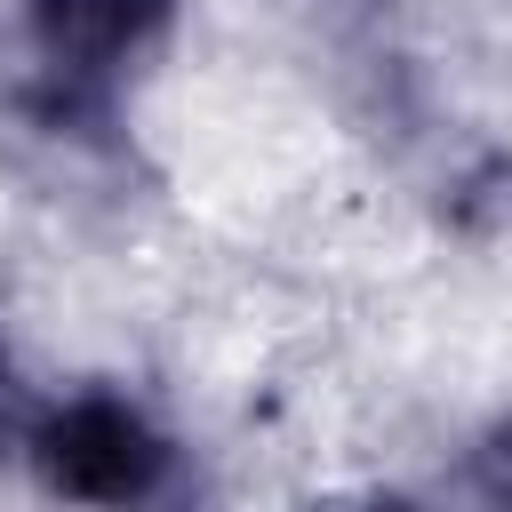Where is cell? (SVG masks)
Returning a JSON list of instances; mask_svg holds the SVG:
<instances>
[{
  "label": "cell",
  "instance_id": "2",
  "mask_svg": "<svg viewBox=\"0 0 512 512\" xmlns=\"http://www.w3.org/2000/svg\"><path fill=\"white\" fill-rule=\"evenodd\" d=\"M0 408H8V368H0Z\"/></svg>",
  "mask_w": 512,
  "mask_h": 512
},
{
  "label": "cell",
  "instance_id": "1",
  "mask_svg": "<svg viewBox=\"0 0 512 512\" xmlns=\"http://www.w3.org/2000/svg\"><path fill=\"white\" fill-rule=\"evenodd\" d=\"M40 456H48V480H56L64 496H136V488H152V472H160L152 432H144L128 408H112V400L64 408V416L48 424V440H40Z\"/></svg>",
  "mask_w": 512,
  "mask_h": 512
}]
</instances>
